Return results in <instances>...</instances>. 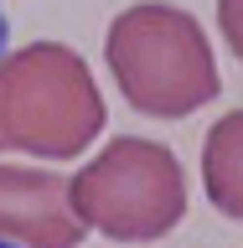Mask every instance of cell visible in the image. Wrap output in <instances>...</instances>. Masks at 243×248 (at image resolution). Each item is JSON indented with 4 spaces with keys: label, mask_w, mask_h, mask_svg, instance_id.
<instances>
[{
    "label": "cell",
    "mask_w": 243,
    "mask_h": 248,
    "mask_svg": "<svg viewBox=\"0 0 243 248\" xmlns=\"http://www.w3.org/2000/svg\"><path fill=\"white\" fill-rule=\"evenodd\" d=\"M0 248H16V243H5V238H0Z\"/></svg>",
    "instance_id": "obj_8"
},
{
    "label": "cell",
    "mask_w": 243,
    "mask_h": 248,
    "mask_svg": "<svg viewBox=\"0 0 243 248\" xmlns=\"http://www.w3.org/2000/svg\"><path fill=\"white\" fill-rule=\"evenodd\" d=\"M67 197L83 228L114 243H155L186 217V170L166 145L119 135L67 181Z\"/></svg>",
    "instance_id": "obj_3"
},
{
    "label": "cell",
    "mask_w": 243,
    "mask_h": 248,
    "mask_svg": "<svg viewBox=\"0 0 243 248\" xmlns=\"http://www.w3.org/2000/svg\"><path fill=\"white\" fill-rule=\"evenodd\" d=\"M104 57L124 104L150 119H186L202 104H212L223 88L202 26L161 0L130 5L109 21Z\"/></svg>",
    "instance_id": "obj_2"
},
{
    "label": "cell",
    "mask_w": 243,
    "mask_h": 248,
    "mask_svg": "<svg viewBox=\"0 0 243 248\" xmlns=\"http://www.w3.org/2000/svg\"><path fill=\"white\" fill-rule=\"evenodd\" d=\"M223 31H228L233 52H238V0H223Z\"/></svg>",
    "instance_id": "obj_6"
},
{
    "label": "cell",
    "mask_w": 243,
    "mask_h": 248,
    "mask_svg": "<svg viewBox=\"0 0 243 248\" xmlns=\"http://www.w3.org/2000/svg\"><path fill=\"white\" fill-rule=\"evenodd\" d=\"M5 42H11V21H5V5H0V57H5Z\"/></svg>",
    "instance_id": "obj_7"
},
{
    "label": "cell",
    "mask_w": 243,
    "mask_h": 248,
    "mask_svg": "<svg viewBox=\"0 0 243 248\" xmlns=\"http://www.w3.org/2000/svg\"><path fill=\"white\" fill-rule=\"evenodd\" d=\"M104 129V93L88 62L62 42H31L0 57V155L26 150L73 160Z\"/></svg>",
    "instance_id": "obj_1"
},
{
    "label": "cell",
    "mask_w": 243,
    "mask_h": 248,
    "mask_svg": "<svg viewBox=\"0 0 243 248\" xmlns=\"http://www.w3.org/2000/svg\"><path fill=\"white\" fill-rule=\"evenodd\" d=\"M238 150H243V114H223L207 135V155H202V186L223 217L238 222L243 217V186H238Z\"/></svg>",
    "instance_id": "obj_5"
},
{
    "label": "cell",
    "mask_w": 243,
    "mask_h": 248,
    "mask_svg": "<svg viewBox=\"0 0 243 248\" xmlns=\"http://www.w3.org/2000/svg\"><path fill=\"white\" fill-rule=\"evenodd\" d=\"M0 238L16 248H83L88 228L73 212L67 176L0 166Z\"/></svg>",
    "instance_id": "obj_4"
}]
</instances>
